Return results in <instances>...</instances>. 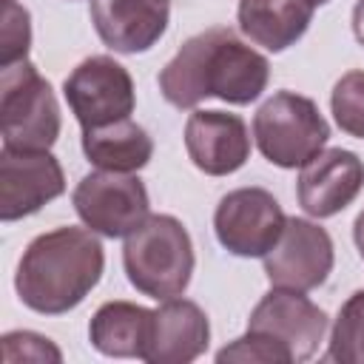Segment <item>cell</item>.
Here are the masks:
<instances>
[{
    "label": "cell",
    "instance_id": "obj_11",
    "mask_svg": "<svg viewBox=\"0 0 364 364\" xmlns=\"http://www.w3.org/2000/svg\"><path fill=\"white\" fill-rule=\"evenodd\" d=\"M65 191L60 162L48 151H0V219L14 222L37 213Z\"/></svg>",
    "mask_w": 364,
    "mask_h": 364
},
{
    "label": "cell",
    "instance_id": "obj_4",
    "mask_svg": "<svg viewBox=\"0 0 364 364\" xmlns=\"http://www.w3.org/2000/svg\"><path fill=\"white\" fill-rule=\"evenodd\" d=\"M0 134L6 148L48 151L60 136V105L48 80L28 60L3 65Z\"/></svg>",
    "mask_w": 364,
    "mask_h": 364
},
{
    "label": "cell",
    "instance_id": "obj_10",
    "mask_svg": "<svg viewBox=\"0 0 364 364\" xmlns=\"http://www.w3.org/2000/svg\"><path fill=\"white\" fill-rule=\"evenodd\" d=\"M264 276L273 287L287 290H316L327 282L333 270V239L330 233L310 219H287L279 242L262 256Z\"/></svg>",
    "mask_w": 364,
    "mask_h": 364
},
{
    "label": "cell",
    "instance_id": "obj_13",
    "mask_svg": "<svg viewBox=\"0 0 364 364\" xmlns=\"http://www.w3.org/2000/svg\"><path fill=\"white\" fill-rule=\"evenodd\" d=\"M185 148L191 162L208 176H228L250 156L247 125L239 114L193 111L185 122Z\"/></svg>",
    "mask_w": 364,
    "mask_h": 364
},
{
    "label": "cell",
    "instance_id": "obj_15",
    "mask_svg": "<svg viewBox=\"0 0 364 364\" xmlns=\"http://www.w3.org/2000/svg\"><path fill=\"white\" fill-rule=\"evenodd\" d=\"M210 324L205 310L188 299H165L151 318V336L142 361L151 364H188L208 347Z\"/></svg>",
    "mask_w": 364,
    "mask_h": 364
},
{
    "label": "cell",
    "instance_id": "obj_23",
    "mask_svg": "<svg viewBox=\"0 0 364 364\" xmlns=\"http://www.w3.org/2000/svg\"><path fill=\"white\" fill-rule=\"evenodd\" d=\"M353 34L364 46V0H355L353 6Z\"/></svg>",
    "mask_w": 364,
    "mask_h": 364
},
{
    "label": "cell",
    "instance_id": "obj_25",
    "mask_svg": "<svg viewBox=\"0 0 364 364\" xmlns=\"http://www.w3.org/2000/svg\"><path fill=\"white\" fill-rule=\"evenodd\" d=\"M321 3H330V0H316V6H321Z\"/></svg>",
    "mask_w": 364,
    "mask_h": 364
},
{
    "label": "cell",
    "instance_id": "obj_3",
    "mask_svg": "<svg viewBox=\"0 0 364 364\" xmlns=\"http://www.w3.org/2000/svg\"><path fill=\"white\" fill-rule=\"evenodd\" d=\"M122 264L128 282L156 299L182 296L193 276V242L176 216L154 213L125 236Z\"/></svg>",
    "mask_w": 364,
    "mask_h": 364
},
{
    "label": "cell",
    "instance_id": "obj_5",
    "mask_svg": "<svg viewBox=\"0 0 364 364\" xmlns=\"http://www.w3.org/2000/svg\"><path fill=\"white\" fill-rule=\"evenodd\" d=\"M253 136L262 156L279 168H301L330 139V125L310 97L276 91L253 117Z\"/></svg>",
    "mask_w": 364,
    "mask_h": 364
},
{
    "label": "cell",
    "instance_id": "obj_18",
    "mask_svg": "<svg viewBox=\"0 0 364 364\" xmlns=\"http://www.w3.org/2000/svg\"><path fill=\"white\" fill-rule=\"evenodd\" d=\"M82 154L88 162L100 171H117V173H134L145 168L154 156V139L148 131L136 122L119 119L102 128L82 131Z\"/></svg>",
    "mask_w": 364,
    "mask_h": 364
},
{
    "label": "cell",
    "instance_id": "obj_7",
    "mask_svg": "<svg viewBox=\"0 0 364 364\" xmlns=\"http://www.w3.org/2000/svg\"><path fill=\"white\" fill-rule=\"evenodd\" d=\"M63 94L82 131L128 119L136 105L134 80L128 68L105 54L85 57L65 77Z\"/></svg>",
    "mask_w": 364,
    "mask_h": 364
},
{
    "label": "cell",
    "instance_id": "obj_19",
    "mask_svg": "<svg viewBox=\"0 0 364 364\" xmlns=\"http://www.w3.org/2000/svg\"><path fill=\"white\" fill-rule=\"evenodd\" d=\"M327 361L364 364V290H355L338 310L330 333Z\"/></svg>",
    "mask_w": 364,
    "mask_h": 364
},
{
    "label": "cell",
    "instance_id": "obj_6",
    "mask_svg": "<svg viewBox=\"0 0 364 364\" xmlns=\"http://www.w3.org/2000/svg\"><path fill=\"white\" fill-rule=\"evenodd\" d=\"M71 202L82 225L108 239L128 236L151 216L148 191L142 179L134 173H117V171L85 173L77 182Z\"/></svg>",
    "mask_w": 364,
    "mask_h": 364
},
{
    "label": "cell",
    "instance_id": "obj_1",
    "mask_svg": "<svg viewBox=\"0 0 364 364\" xmlns=\"http://www.w3.org/2000/svg\"><path fill=\"white\" fill-rule=\"evenodd\" d=\"M270 65L233 28L213 26L193 34L159 71V91L173 108H193L205 97L247 105L267 88Z\"/></svg>",
    "mask_w": 364,
    "mask_h": 364
},
{
    "label": "cell",
    "instance_id": "obj_14",
    "mask_svg": "<svg viewBox=\"0 0 364 364\" xmlns=\"http://www.w3.org/2000/svg\"><path fill=\"white\" fill-rule=\"evenodd\" d=\"M171 20V0H91V23L100 40L119 54L156 46Z\"/></svg>",
    "mask_w": 364,
    "mask_h": 364
},
{
    "label": "cell",
    "instance_id": "obj_24",
    "mask_svg": "<svg viewBox=\"0 0 364 364\" xmlns=\"http://www.w3.org/2000/svg\"><path fill=\"white\" fill-rule=\"evenodd\" d=\"M353 239H355V247H358V253H361V259H364V210L355 216V225H353Z\"/></svg>",
    "mask_w": 364,
    "mask_h": 364
},
{
    "label": "cell",
    "instance_id": "obj_17",
    "mask_svg": "<svg viewBox=\"0 0 364 364\" xmlns=\"http://www.w3.org/2000/svg\"><path fill=\"white\" fill-rule=\"evenodd\" d=\"M151 318H154V310L142 304L105 301L88 324V338L102 355L142 358L151 336Z\"/></svg>",
    "mask_w": 364,
    "mask_h": 364
},
{
    "label": "cell",
    "instance_id": "obj_8",
    "mask_svg": "<svg viewBox=\"0 0 364 364\" xmlns=\"http://www.w3.org/2000/svg\"><path fill=\"white\" fill-rule=\"evenodd\" d=\"M327 330V313L316 307L301 290L273 287L250 313L247 333L270 341L284 361H307Z\"/></svg>",
    "mask_w": 364,
    "mask_h": 364
},
{
    "label": "cell",
    "instance_id": "obj_12",
    "mask_svg": "<svg viewBox=\"0 0 364 364\" xmlns=\"http://www.w3.org/2000/svg\"><path fill=\"white\" fill-rule=\"evenodd\" d=\"M364 188V162L344 148H321L299 173V205L316 216L327 219L344 210Z\"/></svg>",
    "mask_w": 364,
    "mask_h": 364
},
{
    "label": "cell",
    "instance_id": "obj_9",
    "mask_svg": "<svg viewBox=\"0 0 364 364\" xmlns=\"http://www.w3.org/2000/svg\"><path fill=\"white\" fill-rule=\"evenodd\" d=\"M287 216L264 188H239L219 199L213 230L219 245L233 256H264L282 236Z\"/></svg>",
    "mask_w": 364,
    "mask_h": 364
},
{
    "label": "cell",
    "instance_id": "obj_20",
    "mask_svg": "<svg viewBox=\"0 0 364 364\" xmlns=\"http://www.w3.org/2000/svg\"><path fill=\"white\" fill-rule=\"evenodd\" d=\"M330 108L344 134L364 139V71H347L333 85Z\"/></svg>",
    "mask_w": 364,
    "mask_h": 364
},
{
    "label": "cell",
    "instance_id": "obj_21",
    "mask_svg": "<svg viewBox=\"0 0 364 364\" xmlns=\"http://www.w3.org/2000/svg\"><path fill=\"white\" fill-rule=\"evenodd\" d=\"M3 344V361L6 364H17V361H60L63 353L51 344V338L28 333V330H17V333H6L0 338Z\"/></svg>",
    "mask_w": 364,
    "mask_h": 364
},
{
    "label": "cell",
    "instance_id": "obj_22",
    "mask_svg": "<svg viewBox=\"0 0 364 364\" xmlns=\"http://www.w3.org/2000/svg\"><path fill=\"white\" fill-rule=\"evenodd\" d=\"M31 46L28 11L17 0H6V26H3V65L26 60Z\"/></svg>",
    "mask_w": 364,
    "mask_h": 364
},
{
    "label": "cell",
    "instance_id": "obj_16",
    "mask_svg": "<svg viewBox=\"0 0 364 364\" xmlns=\"http://www.w3.org/2000/svg\"><path fill=\"white\" fill-rule=\"evenodd\" d=\"M316 0H239V28L267 51H284L307 31Z\"/></svg>",
    "mask_w": 364,
    "mask_h": 364
},
{
    "label": "cell",
    "instance_id": "obj_2",
    "mask_svg": "<svg viewBox=\"0 0 364 364\" xmlns=\"http://www.w3.org/2000/svg\"><path fill=\"white\" fill-rule=\"evenodd\" d=\"M105 253L94 230L57 228L40 233L20 256L14 287L26 307L46 316L74 310L100 282Z\"/></svg>",
    "mask_w": 364,
    "mask_h": 364
}]
</instances>
